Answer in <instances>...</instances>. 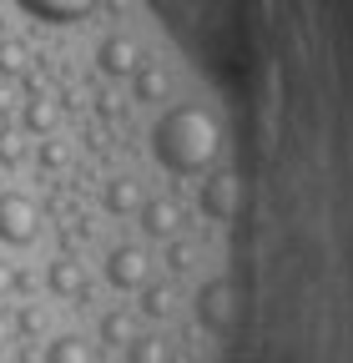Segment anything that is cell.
<instances>
[{"label": "cell", "mask_w": 353, "mask_h": 363, "mask_svg": "<svg viewBox=\"0 0 353 363\" xmlns=\"http://www.w3.org/2000/svg\"><path fill=\"white\" fill-rule=\"evenodd\" d=\"M217 152H223V136H217V121L202 106H172L152 126V157L176 177L207 172L217 162Z\"/></svg>", "instance_id": "cell-1"}, {"label": "cell", "mask_w": 353, "mask_h": 363, "mask_svg": "<svg viewBox=\"0 0 353 363\" xmlns=\"http://www.w3.org/2000/svg\"><path fill=\"white\" fill-rule=\"evenodd\" d=\"M40 233V212L26 192H0V242L6 247H26Z\"/></svg>", "instance_id": "cell-2"}, {"label": "cell", "mask_w": 353, "mask_h": 363, "mask_svg": "<svg viewBox=\"0 0 353 363\" xmlns=\"http://www.w3.org/2000/svg\"><path fill=\"white\" fill-rule=\"evenodd\" d=\"M232 318H237V293L228 278H212L197 288V323L212 328V333H228L232 328Z\"/></svg>", "instance_id": "cell-3"}, {"label": "cell", "mask_w": 353, "mask_h": 363, "mask_svg": "<svg viewBox=\"0 0 353 363\" xmlns=\"http://www.w3.org/2000/svg\"><path fill=\"white\" fill-rule=\"evenodd\" d=\"M106 283H111L116 293H131V288L152 283V257H147L137 242L111 247V252H106Z\"/></svg>", "instance_id": "cell-4"}, {"label": "cell", "mask_w": 353, "mask_h": 363, "mask_svg": "<svg viewBox=\"0 0 353 363\" xmlns=\"http://www.w3.org/2000/svg\"><path fill=\"white\" fill-rule=\"evenodd\" d=\"M237 212H242V182H237L232 172H212V177L202 182V217L232 222Z\"/></svg>", "instance_id": "cell-5"}, {"label": "cell", "mask_w": 353, "mask_h": 363, "mask_svg": "<svg viewBox=\"0 0 353 363\" xmlns=\"http://www.w3.org/2000/svg\"><path fill=\"white\" fill-rule=\"evenodd\" d=\"M46 288L56 293V298H66V303H86V298H91V278H86V267L71 257V252H61L51 267H46Z\"/></svg>", "instance_id": "cell-6"}, {"label": "cell", "mask_w": 353, "mask_h": 363, "mask_svg": "<svg viewBox=\"0 0 353 363\" xmlns=\"http://www.w3.org/2000/svg\"><path fill=\"white\" fill-rule=\"evenodd\" d=\"M137 217H142L147 238H176V227H182V207H176L172 197H147L137 207Z\"/></svg>", "instance_id": "cell-7"}, {"label": "cell", "mask_w": 353, "mask_h": 363, "mask_svg": "<svg viewBox=\"0 0 353 363\" xmlns=\"http://www.w3.org/2000/svg\"><path fill=\"white\" fill-rule=\"evenodd\" d=\"M96 61H101L106 76H126V71H137V66H142V45L131 40V35H106V40H101V51H96Z\"/></svg>", "instance_id": "cell-8"}, {"label": "cell", "mask_w": 353, "mask_h": 363, "mask_svg": "<svg viewBox=\"0 0 353 363\" xmlns=\"http://www.w3.org/2000/svg\"><path fill=\"white\" fill-rule=\"evenodd\" d=\"M101 202H106L111 217H126V212H137V207L147 202V192H142V182H137V177H111Z\"/></svg>", "instance_id": "cell-9"}, {"label": "cell", "mask_w": 353, "mask_h": 363, "mask_svg": "<svg viewBox=\"0 0 353 363\" xmlns=\"http://www.w3.org/2000/svg\"><path fill=\"white\" fill-rule=\"evenodd\" d=\"M172 96V76L162 71V61H142L137 66V101H167Z\"/></svg>", "instance_id": "cell-10"}, {"label": "cell", "mask_w": 353, "mask_h": 363, "mask_svg": "<svg viewBox=\"0 0 353 363\" xmlns=\"http://www.w3.org/2000/svg\"><path fill=\"white\" fill-rule=\"evenodd\" d=\"M46 363H96V348L86 343L81 333H61V338H51Z\"/></svg>", "instance_id": "cell-11"}, {"label": "cell", "mask_w": 353, "mask_h": 363, "mask_svg": "<svg viewBox=\"0 0 353 363\" xmlns=\"http://www.w3.org/2000/svg\"><path fill=\"white\" fill-rule=\"evenodd\" d=\"M21 6L30 16H40V21H76V16L91 11L96 0H21Z\"/></svg>", "instance_id": "cell-12"}, {"label": "cell", "mask_w": 353, "mask_h": 363, "mask_svg": "<svg viewBox=\"0 0 353 363\" xmlns=\"http://www.w3.org/2000/svg\"><path fill=\"white\" fill-rule=\"evenodd\" d=\"M126 363H172V348H167V338H157V333L126 338Z\"/></svg>", "instance_id": "cell-13"}, {"label": "cell", "mask_w": 353, "mask_h": 363, "mask_svg": "<svg viewBox=\"0 0 353 363\" xmlns=\"http://www.w3.org/2000/svg\"><path fill=\"white\" fill-rule=\"evenodd\" d=\"M30 71V45L26 40H0V81H21Z\"/></svg>", "instance_id": "cell-14"}, {"label": "cell", "mask_w": 353, "mask_h": 363, "mask_svg": "<svg viewBox=\"0 0 353 363\" xmlns=\"http://www.w3.org/2000/svg\"><path fill=\"white\" fill-rule=\"evenodd\" d=\"M56 121H61V111H56V101H46V96H35V101L26 106V131H35V136H51Z\"/></svg>", "instance_id": "cell-15"}, {"label": "cell", "mask_w": 353, "mask_h": 363, "mask_svg": "<svg viewBox=\"0 0 353 363\" xmlns=\"http://www.w3.org/2000/svg\"><path fill=\"white\" fill-rule=\"evenodd\" d=\"M142 313L147 318H167L172 313V288L167 283H142Z\"/></svg>", "instance_id": "cell-16"}, {"label": "cell", "mask_w": 353, "mask_h": 363, "mask_svg": "<svg viewBox=\"0 0 353 363\" xmlns=\"http://www.w3.org/2000/svg\"><path fill=\"white\" fill-rule=\"evenodd\" d=\"M126 338H131V318H126L121 308H111V313L101 318V343H106V348H121Z\"/></svg>", "instance_id": "cell-17"}, {"label": "cell", "mask_w": 353, "mask_h": 363, "mask_svg": "<svg viewBox=\"0 0 353 363\" xmlns=\"http://www.w3.org/2000/svg\"><path fill=\"white\" fill-rule=\"evenodd\" d=\"M66 162H71V147L56 142V136H46V142H40V167H46V172H61Z\"/></svg>", "instance_id": "cell-18"}, {"label": "cell", "mask_w": 353, "mask_h": 363, "mask_svg": "<svg viewBox=\"0 0 353 363\" xmlns=\"http://www.w3.org/2000/svg\"><path fill=\"white\" fill-rule=\"evenodd\" d=\"M21 162H26V142H21L16 131L0 126V167H21Z\"/></svg>", "instance_id": "cell-19"}, {"label": "cell", "mask_w": 353, "mask_h": 363, "mask_svg": "<svg viewBox=\"0 0 353 363\" xmlns=\"http://www.w3.org/2000/svg\"><path fill=\"white\" fill-rule=\"evenodd\" d=\"M162 262H167V272H172V278H176V272H187V267H192V242H167Z\"/></svg>", "instance_id": "cell-20"}, {"label": "cell", "mask_w": 353, "mask_h": 363, "mask_svg": "<svg viewBox=\"0 0 353 363\" xmlns=\"http://www.w3.org/2000/svg\"><path fill=\"white\" fill-rule=\"evenodd\" d=\"M16 333H26V338H40V333H46V313H40V308H26V313L16 318Z\"/></svg>", "instance_id": "cell-21"}, {"label": "cell", "mask_w": 353, "mask_h": 363, "mask_svg": "<svg viewBox=\"0 0 353 363\" xmlns=\"http://www.w3.org/2000/svg\"><path fill=\"white\" fill-rule=\"evenodd\" d=\"M16 288H26V278L16 272V262H6V257H0V298H11Z\"/></svg>", "instance_id": "cell-22"}, {"label": "cell", "mask_w": 353, "mask_h": 363, "mask_svg": "<svg viewBox=\"0 0 353 363\" xmlns=\"http://www.w3.org/2000/svg\"><path fill=\"white\" fill-rule=\"evenodd\" d=\"M11 343H16V318H11L6 308H0V353H6Z\"/></svg>", "instance_id": "cell-23"}, {"label": "cell", "mask_w": 353, "mask_h": 363, "mask_svg": "<svg viewBox=\"0 0 353 363\" xmlns=\"http://www.w3.org/2000/svg\"><path fill=\"white\" fill-rule=\"evenodd\" d=\"M0 111H6V86H0Z\"/></svg>", "instance_id": "cell-24"}, {"label": "cell", "mask_w": 353, "mask_h": 363, "mask_svg": "<svg viewBox=\"0 0 353 363\" xmlns=\"http://www.w3.org/2000/svg\"><path fill=\"white\" fill-rule=\"evenodd\" d=\"M202 363H207V358H202Z\"/></svg>", "instance_id": "cell-25"}]
</instances>
